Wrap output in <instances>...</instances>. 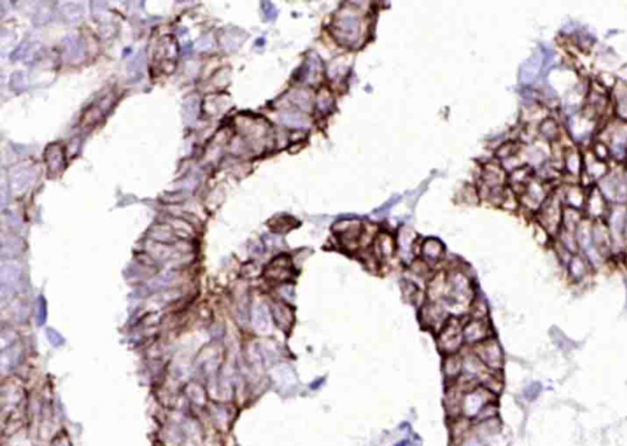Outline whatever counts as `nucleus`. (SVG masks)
<instances>
[{
    "label": "nucleus",
    "instance_id": "6",
    "mask_svg": "<svg viewBox=\"0 0 627 446\" xmlns=\"http://www.w3.org/2000/svg\"><path fill=\"white\" fill-rule=\"evenodd\" d=\"M424 255L429 259H438L444 252V247L439 240L429 239L424 244Z\"/></svg>",
    "mask_w": 627,
    "mask_h": 446
},
{
    "label": "nucleus",
    "instance_id": "1",
    "mask_svg": "<svg viewBox=\"0 0 627 446\" xmlns=\"http://www.w3.org/2000/svg\"><path fill=\"white\" fill-rule=\"evenodd\" d=\"M481 362L489 365L490 368L499 369L502 367V353L501 348L495 340H487L485 343H481L476 349Z\"/></svg>",
    "mask_w": 627,
    "mask_h": 446
},
{
    "label": "nucleus",
    "instance_id": "4",
    "mask_svg": "<svg viewBox=\"0 0 627 446\" xmlns=\"http://www.w3.org/2000/svg\"><path fill=\"white\" fill-rule=\"evenodd\" d=\"M339 38H344L345 42H352L358 33V22L352 17L339 21L338 25Z\"/></svg>",
    "mask_w": 627,
    "mask_h": 446
},
{
    "label": "nucleus",
    "instance_id": "3",
    "mask_svg": "<svg viewBox=\"0 0 627 446\" xmlns=\"http://www.w3.org/2000/svg\"><path fill=\"white\" fill-rule=\"evenodd\" d=\"M463 335H465V340L468 342H476V341L484 340L486 337V325L483 321H479V320L470 322L465 327Z\"/></svg>",
    "mask_w": 627,
    "mask_h": 446
},
{
    "label": "nucleus",
    "instance_id": "7",
    "mask_svg": "<svg viewBox=\"0 0 627 446\" xmlns=\"http://www.w3.org/2000/svg\"><path fill=\"white\" fill-rule=\"evenodd\" d=\"M376 247L379 249V252L384 256L390 255L393 252L392 239L390 238V236H386V234H381L380 238L376 240Z\"/></svg>",
    "mask_w": 627,
    "mask_h": 446
},
{
    "label": "nucleus",
    "instance_id": "9",
    "mask_svg": "<svg viewBox=\"0 0 627 446\" xmlns=\"http://www.w3.org/2000/svg\"><path fill=\"white\" fill-rule=\"evenodd\" d=\"M256 317V327L259 331H267L269 330V316L267 312L264 309H259V312L255 315Z\"/></svg>",
    "mask_w": 627,
    "mask_h": 446
},
{
    "label": "nucleus",
    "instance_id": "2",
    "mask_svg": "<svg viewBox=\"0 0 627 446\" xmlns=\"http://www.w3.org/2000/svg\"><path fill=\"white\" fill-rule=\"evenodd\" d=\"M461 342H462V332L458 326V322L454 320L449 325H446L444 332L441 333L439 343L445 351L452 353L461 346Z\"/></svg>",
    "mask_w": 627,
    "mask_h": 446
},
{
    "label": "nucleus",
    "instance_id": "5",
    "mask_svg": "<svg viewBox=\"0 0 627 446\" xmlns=\"http://www.w3.org/2000/svg\"><path fill=\"white\" fill-rule=\"evenodd\" d=\"M484 401V397L483 395L479 394V392H471V394H468L466 396V401H465V406H466V410L470 415H474V413L478 411V408L483 405Z\"/></svg>",
    "mask_w": 627,
    "mask_h": 446
},
{
    "label": "nucleus",
    "instance_id": "8",
    "mask_svg": "<svg viewBox=\"0 0 627 446\" xmlns=\"http://www.w3.org/2000/svg\"><path fill=\"white\" fill-rule=\"evenodd\" d=\"M445 370H446V374L449 376H455L460 373L461 370V360L460 358L457 357H452L450 356L447 358L446 363H445Z\"/></svg>",
    "mask_w": 627,
    "mask_h": 446
}]
</instances>
